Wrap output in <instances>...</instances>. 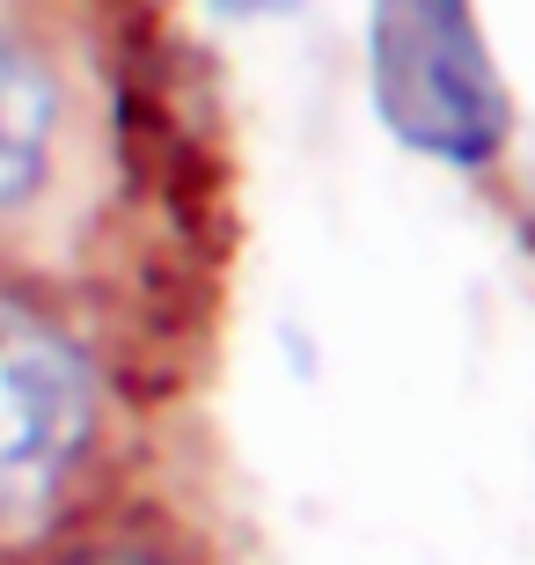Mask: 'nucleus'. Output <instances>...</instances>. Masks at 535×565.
Segmentation results:
<instances>
[{
	"label": "nucleus",
	"mask_w": 535,
	"mask_h": 565,
	"mask_svg": "<svg viewBox=\"0 0 535 565\" xmlns=\"http://www.w3.org/2000/svg\"><path fill=\"white\" fill-rule=\"evenodd\" d=\"M367 88L396 140L448 169H484L514 140V88L499 74L477 0H374Z\"/></svg>",
	"instance_id": "f257e3e1"
},
{
	"label": "nucleus",
	"mask_w": 535,
	"mask_h": 565,
	"mask_svg": "<svg viewBox=\"0 0 535 565\" xmlns=\"http://www.w3.org/2000/svg\"><path fill=\"white\" fill-rule=\"evenodd\" d=\"M96 440V367L60 323L0 309V544L60 514Z\"/></svg>",
	"instance_id": "f03ea898"
},
{
	"label": "nucleus",
	"mask_w": 535,
	"mask_h": 565,
	"mask_svg": "<svg viewBox=\"0 0 535 565\" xmlns=\"http://www.w3.org/2000/svg\"><path fill=\"white\" fill-rule=\"evenodd\" d=\"M60 140V88L22 38L0 30V213H15L52 169Z\"/></svg>",
	"instance_id": "7ed1b4c3"
},
{
	"label": "nucleus",
	"mask_w": 535,
	"mask_h": 565,
	"mask_svg": "<svg viewBox=\"0 0 535 565\" xmlns=\"http://www.w3.org/2000/svg\"><path fill=\"white\" fill-rule=\"evenodd\" d=\"M206 8L227 22H271V15H293L301 0H206Z\"/></svg>",
	"instance_id": "20e7f679"
},
{
	"label": "nucleus",
	"mask_w": 535,
	"mask_h": 565,
	"mask_svg": "<svg viewBox=\"0 0 535 565\" xmlns=\"http://www.w3.org/2000/svg\"><path fill=\"white\" fill-rule=\"evenodd\" d=\"M66 565H162V558H147V551H82V558H66Z\"/></svg>",
	"instance_id": "39448f33"
},
{
	"label": "nucleus",
	"mask_w": 535,
	"mask_h": 565,
	"mask_svg": "<svg viewBox=\"0 0 535 565\" xmlns=\"http://www.w3.org/2000/svg\"><path fill=\"white\" fill-rule=\"evenodd\" d=\"M528 191H535V177H528Z\"/></svg>",
	"instance_id": "423d86ee"
}]
</instances>
